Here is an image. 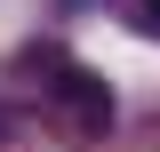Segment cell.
<instances>
[{"instance_id": "cell-1", "label": "cell", "mask_w": 160, "mask_h": 152, "mask_svg": "<svg viewBox=\"0 0 160 152\" xmlns=\"http://www.w3.org/2000/svg\"><path fill=\"white\" fill-rule=\"evenodd\" d=\"M32 64H48V88L64 96V104H72V120L80 128H112V88H104L96 72H88V64H72V56H56V48H32Z\"/></svg>"}, {"instance_id": "cell-2", "label": "cell", "mask_w": 160, "mask_h": 152, "mask_svg": "<svg viewBox=\"0 0 160 152\" xmlns=\"http://www.w3.org/2000/svg\"><path fill=\"white\" fill-rule=\"evenodd\" d=\"M144 24H152V32H160V0H144Z\"/></svg>"}]
</instances>
